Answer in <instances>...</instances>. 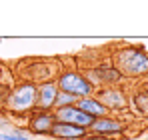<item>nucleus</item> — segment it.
Returning a JSON list of instances; mask_svg holds the SVG:
<instances>
[{
    "label": "nucleus",
    "mask_w": 148,
    "mask_h": 140,
    "mask_svg": "<svg viewBox=\"0 0 148 140\" xmlns=\"http://www.w3.org/2000/svg\"><path fill=\"white\" fill-rule=\"evenodd\" d=\"M116 66L120 74L126 76H142L148 72V54L140 48H122L116 54Z\"/></svg>",
    "instance_id": "obj_1"
},
{
    "label": "nucleus",
    "mask_w": 148,
    "mask_h": 140,
    "mask_svg": "<svg viewBox=\"0 0 148 140\" xmlns=\"http://www.w3.org/2000/svg\"><path fill=\"white\" fill-rule=\"evenodd\" d=\"M56 86H58L60 92L70 94V96L78 98V100L88 98V94H92V84L88 82L86 76H82L78 72H64V74H60Z\"/></svg>",
    "instance_id": "obj_2"
},
{
    "label": "nucleus",
    "mask_w": 148,
    "mask_h": 140,
    "mask_svg": "<svg viewBox=\"0 0 148 140\" xmlns=\"http://www.w3.org/2000/svg\"><path fill=\"white\" fill-rule=\"evenodd\" d=\"M36 96H38V88L34 84L26 82V84H20L14 92L8 96L6 104L14 112H28L30 108L36 106Z\"/></svg>",
    "instance_id": "obj_3"
},
{
    "label": "nucleus",
    "mask_w": 148,
    "mask_h": 140,
    "mask_svg": "<svg viewBox=\"0 0 148 140\" xmlns=\"http://www.w3.org/2000/svg\"><path fill=\"white\" fill-rule=\"evenodd\" d=\"M54 120H56V122L76 124V126H82V128H92V124H94V118L88 116V114H84L76 104H74V106L56 108V110H54Z\"/></svg>",
    "instance_id": "obj_4"
},
{
    "label": "nucleus",
    "mask_w": 148,
    "mask_h": 140,
    "mask_svg": "<svg viewBox=\"0 0 148 140\" xmlns=\"http://www.w3.org/2000/svg\"><path fill=\"white\" fill-rule=\"evenodd\" d=\"M50 134L56 136V138H62V140H80L86 136V128L76 126V124H68V122H56L54 120V126L50 128Z\"/></svg>",
    "instance_id": "obj_5"
},
{
    "label": "nucleus",
    "mask_w": 148,
    "mask_h": 140,
    "mask_svg": "<svg viewBox=\"0 0 148 140\" xmlns=\"http://www.w3.org/2000/svg\"><path fill=\"white\" fill-rule=\"evenodd\" d=\"M58 86L54 82H44L38 86V96H36V106L40 110H50L52 106H56V96H58Z\"/></svg>",
    "instance_id": "obj_6"
},
{
    "label": "nucleus",
    "mask_w": 148,
    "mask_h": 140,
    "mask_svg": "<svg viewBox=\"0 0 148 140\" xmlns=\"http://www.w3.org/2000/svg\"><path fill=\"white\" fill-rule=\"evenodd\" d=\"M100 102L102 106L108 110H124L126 108V96L120 90H114V88H104L100 90Z\"/></svg>",
    "instance_id": "obj_7"
},
{
    "label": "nucleus",
    "mask_w": 148,
    "mask_h": 140,
    "mask_svg": "<svg viewBox=\"0 0 148 140\" xmlns=\"http://www.w3.org/2000/svg\"><path fill=\"white\" fill-rule=\"evenodd\" d=\"M124 128V124L120 120H116V118H108V116H102V118H96L94 120V124H92V130L96 132V134H116V132H120Z\"/></svg>",
    "instance_id": "obj_8"
},
{
    "label": "nucleus",
    "mask_w": 148,
    "mask_h": 140,
    "mask_svg": "<svg viewBox=\"0 0 148 140\" xmlns=\"http://www.w3.org/2000/svg\"><path fill=\"white\" fill-rule=\"evenodd\" d=\"M84 114H88V116H92L94 120L96 118H102V116H106V108L102 106V102L100 100H96V98H82V100H78V104H76Z\"/></svg>",
    "instance_id": "obj_9"
},
{
    "label": "nucleus",
    "mask_w": 148,
    "mask_h": 140,
    "mask_svg": "<svg viewBox=\"0 0 148 140\" xmlns=\"http://www.w3.org/2000/svg\"><path fill=\"white\" fill-rule=\"evenodd\" d=\"M30 126H32L34 132H38V134H46V132H50V128L54 126V114H50V112H40L38 116L32 118Z\"/></svg>",
    "instance_id": "obj_10"
},
{
    "label": "nucleus",
    "mask_w": 148,
    "mask_h": 140,
    "mask_svg": "<svg viewBox=\"0 0 148 140\" xmlns=\"http://www.w3.org/2000/svg\"><path fill=\"white\" fill-rule=\"evenodd\" d=\"M100 76H102V82H108V84H114V82H118L120 78H122V74L118 72L116 68H100V70H96Z\"/></svg>",
    "instance_id": "obj_11"
},
{
    "label": "nucleus",
    "mask_w": 148,
    "mask_h": 140,
    "mask_svg": "<svg viewBox=\"0 0 148 140\" xmlns=\"http://www.w3.org/2000/svg\"><path fill=\"white\" fill-rule=\"evenodd\" d=\"M74 102H78V98H74L66 92H58L56 96V108H62V106H74Z\"/></svg>",
    "instance_id": "obj_12"
},
{
    "label": "nucleus",
    "mask_w": 148,
    "mask_h": 140,
    "mask_svg": "<svg viewBox=\"0 0 148 140\" xmlns=\"http://www.w3.org/2000/svg\"><path fill=\"white\" fill-rule=\"evenodd\" d=\"M134 104L138 106V110L142 114H148V94H138L134 96Z\"/></svg>",
    "instance_id": "obj_13"
},
{
    "label": "nucleus",
    "mask_w": 148,
    "mask_h": 140,
    "mask_svg": "<svg viewBox=\"0 0 148 140\" xmlns=\"http://www.w3.org/2000/svg\"><path fill=\"white\" fill-rule=\"evenodd\" d=\"M0 140H30V138H26L20 132H16V134H0Z\"/></svg>",
    "instance_id": "obj_14"
}]
</instances>
